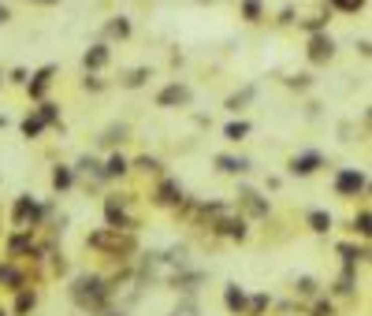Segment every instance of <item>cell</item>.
Wrapping results in <instances>:
<instances>
[{
    "label": "cell",
    "instance_id": "cell-9",
    "mask_svg": "<svg viewBox=\"0 0 372 316\" xmlns=\"http://www.w3.org/2000/svg\"><path fill=\"white\" fill-rule=\"evenodd\" d=\"M339 8H346V12H354V8H361V0H335Z\"/></svg>",
    "mask_w": 372,
    "mask_h": 316
},
{
    "label": "cell",
    "instance_id": "cell-1",
    "mask_svg": "<svg viewBox=\"0 0 372 316\" xmlns=\"http://www.w3.org/2000/svg\"><path fill=\"white\" fill-rule=\"evenodd\" d=\"M361 186H365V175H361V171H342V175H339V190H342V194H357Z\"/></svg>",
    "mask_w": 372,
    "mask_h": 316
},
{
    "label": "cell",
    "instance_id": "cell-8",
    "mask_svg": "<svg viewBox=\"0 0 372 316\" xmlns=\"http://www.w3.org/2000/svg\"><path fill=\"white\" fill-rule=\"evenodd\" d=\"M246 130H250L246 123H235V127H227V138H231V141H238V138H242Z\"/></svg>",
    "mask_w": 372,
    "mask_h": 316
},
{
    "label": "cell",
    "instance_id": "cell-5",
    "mask_svg": "<svg viewBox=\"0 0 372 316\" xmlns=\"http://www.w3.org/2000/svg\"><path fill=\"white\" fill-rule=\"evenodd\" d=\"M171 101H186V90H168V93H160V104H171Z\"/></svg>",
    "mask_w": 372,
    "mask_h": 316
},
{
    "label": "cell",
    "instance_id": "cell-4",
    "mask_svg": "<svg viewBox=\"0 0 372 316\" xmlns=\"http://www.w3.org/2000/svg\"><path fill=\"white\" fill-rule=\"evenodd\" d=\"M227 305H231V309H242V305H246L242 290H235V286H231V290H227Z\"/></svg>",
    "mask_w": 372,
    "mask_h": 316
},
{
    "label": "cell",
    "instance_id": "cell-3",
    "mask_svg": "<svg viewBox=\"0 0 372 316\" xmlns=\"http://www.w3.org/2000/svg\"><path fill=\"white\" fill-rule=\"evenodd\" d=\"M220 168H224V171H246V160H235V156H224V160H220Z\"/></svg>",
    "mask_w": 372,
    "mask_h": 316
},
{
    "label": "cell",
    "instance_id": "cell-7",
    "mask_svg": "<svg viewBox=\"0 0 372 316\" xmlns=\"http://www.w3.org/2000/svg\"><path fill=\"white\" fill-rule=\"evenodd\" d=\"M104 60H108V52H104V49H97V52H90V56H86V63H90V67H101Z\"/></svg>",
    "mask_w": 372,
    "mask_h": 316
},
{
    "label": "cell",
    "instance_id": "cell-10",
    "mask_svg": "<svg viewBox=\"0 0 372 316\" xmlns=\"http://www.w3.org/2000/svg\"><path fill=\"white\" fill-rule=\"evenodd\" d=\"M108 171H112V175H116V171H127V164H123V160L116 156V160H112V164H108Z\"/></svg>",
    "mask_w": 372,
    "mask_h": 316
},
{
    "label": "cell",
    "instance_id": "cell-11",
    "mask_svg": "<svg viewBox=\"0 0 372 316\" xmlns=\"http://www.w3.org/2000/svg\"><path fill=\"white\" fill-rule=\"evenodd\" d=\"M4 19H8V8H0V23H4Z\"/></svg>",
    "mask_w": 372,
    "mask_h": 316
},
{
    "label": "cell",
    "instance_id": "cell-2",
    "mask_svg": "<svg viewBox=\"0 0 372 316\" xmlns=\"http://www.w3.org/2000/svg\"><path fill=\"white\" fill-rule=\"evenodd\" d=\"M309 223L317 227V231H328V227H331V216H324V212H313V216H309Z\"/></svg>",
    "mask_w": 372,
    "mask_h": 316
},
{
    "label": "cell",
    "instance_id": "cell-6",
    "mask_svg": "<svg viewBox=\"0 0 372 316\" xmlns=\"http://www.w3.org/2000/svg\"><path fill=\"white\" fill-rule=\"evenodd\" d=\"M317 168V156H302V160H294V171H313Z\"/></svg>",
    "mask_w": 372,
    "mask_h": 316
}]
</instances>
